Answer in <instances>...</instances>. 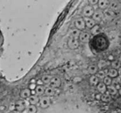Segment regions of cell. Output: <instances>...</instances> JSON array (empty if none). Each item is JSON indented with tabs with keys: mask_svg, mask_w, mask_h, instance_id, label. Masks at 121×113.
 Returning <instances> with one entry per match:
<instances>
[{
	"mask_svg": "<svg viewBox=\"0 0 121 113\" xmlns=\"http://www.w3.org/2000/svg\"><path fill=\"white\" fill-rule=\"evenodd\" d=\"M111 99H112L111 95H110L107 92H105V93L102 94L101 97H100V99L105 103H108V102L111 101Z\"/></svg>",
	"mask_w": 121,
	"mask_h": 113,
	"instance_id": "cell-21",
	"label": "cell"
},
{
	"mask_svg": "<svg viewBox=\"0 0 121 113\" xmlns=\"http://www.w3.org/2000/svg\"><path fill=\"white\" fill-rule=\"evenodd\" d=\"M103 81H104L103 82H104V84H105L106 86H110V85H112V79L111 78H110V77H109L108 76H106V77L103 79Z\"/></svg>",
	"mask_w": 121,
	"mask_h": 113,
	"instance_id": "cell-29",
	"label": "cell"
},
{
	"mask_svg": "<svg viewBox=\"0 0 121 113\" xmlns=\"http://www.w3.org/2000/svg\"><path fill=\"white\" fill-rule=\"evenodd\" d=\"M108 76L111 78H117L118 76V70L113 68L109 69H108Z\"/></svg>",
	"mask_w": 121,
	"mask_h": 113,
	"instance_id": "cell-18",
	"label": "cell"
},
{
	"mask_svg": "<svg viewBox=\"0 0 121 113\" xmlns=\"http://www.w3.org/2000/svg\"><path fill=\"white\" fill-rule=\"evenodd\" d=\"M100 27L98 24H96L94 27L90 29V32L92 35L96 36L100 33Z\"/></svg>",
	"mask_w": 121,
	"mask_h": 113,
	"instance_id": "cell-20",
	"label": "cell"
},
{
	"mask_svg": "<svg viewBox=\"0 0 121 113\" xmlns=\"http://www.w3.org/2000/svg\"><path fill=\"white\" fill-rule=\"evenodd\" d=\"M80 31L77 28H74V29H73L72 31H71V36H72V37L76 39H79V36H80Z\"/></svg>",
	"mask_w": 121,
	"mask_h": 113,
	"instance_id": "cell-27",
	"label": "cell"
},
{
	"mask_svg": "<svg viewBox=\"0 0 121 113\" xmlns=\"http://www.w3.org/2000/svg\"><path fill=\"white\" fill-rule=\"evenodd\" d=\"M99 79L96 75H92L90 77L89 82L92 85H94V86L96 85L97 86V85L99 84Z\"/></svg>",
	"mask_w": 121,
	"mask_h": 113,
	"instance_id": "cell-22",
	"label": "cell"
},
{
	"mask_svg": "<svg viewBox=\"0 0 121 113\" xmlns=\"http://www.w3.org/2000/svg\"><path fill=\"white\" fill-rule=\"evenodd\" d=\"M104 17H105L107 18H111L113 17L114 13H113V11L110 9L109 8H107V9H105L104 12Z\"/></svg>",
	"mask_w": 121,
	"mask_h": 113,
	"instance_id": "cell-23",
	"label": "cell"
},
{
	"mask_svg": "<svg viewBox=\"0 0 121 113\" xmlns=\"http://www.w3.org/2000/svg\"><path fill=\"white\" fill-rule=\"evenodd\" d=\"M44 94L46 95L47 97H52L56 94V89L48 86V87L45 88Z\"/></svg>",
	"mask_w": 121,
	"mask_h": 113,
	"instance_id": "cell-16",
	"label": "cell"
},
{
	"mask_svg": "<svg viewBox=\"0 0 121 113\" xmlns=\"http://www.w3.org/2000/svg\"><path fill=\"white\" fill-rule=\"evenodd\" d=\"M118 93L121 96V86L120 87V88L119 89V90H118Z\"/></svg>",
	"mask_w": 121,
	"mask_h": 113,
	"instance_id": "cell-33",
	"label": "cell"
},
{
	"mask_svg": "<svg viewBox=\"0 0 121 113\" xmlns=\"http://www.w3.org/2000/svg\"><path fill=\"white\" fill-rule=\"evenodd\" d=\"M39 104H40V107L43 108H46L50 106L51 104L50 98L47 96L42 97L40 98L39 100Z\"/></svg>",
	"mask_w": 121,
	"mask_h": 113,
	"instance_id": "cell-2",
	"label": "cell"
},
{
	"mask_svg": "<svg viewBox=\"0 0 121 113\" xmlns=\"http://www.w3.org/2000/svg\"><path fill=\"white\" fill-rule=\"evenodd\" d=\"M52 78V77L50 75H44L41 77V81L44 84H49L50 82L51 79Z\"/></svg>",
	"mask_w": 121,
	"mask_h": 113,
	"instance_id": "cell-24",
	"label": "cell"
},
{
	"mask_svg": "<svg viewBox=\"0 0 121 113\" xmlns=\"http://www.w3.org/2000/svg\"><path fill=\"white\" fill-rule=\"evenodd\" d=\"M39 100H40V98L36 95H31L28 98L30 104L31 105H35L38 103H39Z\"/></svg>",
	"mask_w": 121,
	"mask_h": 113,
	"instance_id": "cell-13",
	"label": "cell"
},
{
	"mask_svg": "<svg viewBox=\"0 0 121 113\" xmlns=\"http://www.w3.org/2000/svg\"><path fill=\"white\" fill-rule=\"evenodd\" d=\"M104 18V13L100 11H95L94 14H93V16H92V18L96 22H99V21H102V19Z\"/></svg>",
	"mask_w": 121,
	"mask_h": 113,
	"instance_id": "cell-9",
	"label": "cell"
},
{
	"mask_svg": "<svg viewBox=\"0 0 121 113\" xmlns=\"http://www.w3.org/2000/svg\"><path fill=\"white\" fill-rule=\"evenodd\" d=\"M74 25L77 29L80 31L83 30L86 28V25H85V22L83 18H77L74 21Z\"/></svg>",
	"mask_w": 121,
	"mask_h": 113,
	"instance_id": "cell-5",
	"label": "cell"
},
{
	"mask_svg": "<svg viewBox=\"0 0 121 113\" xmlns=\"http://www.w3.org/2000/svg\"><path fill=\"white\" fill-rule=\"evenodd\" d=\"M15 110L19 112H22L26 109V103L22 99L18 100L15 104Z\"/></svg>",
	"mask_w": 121,
	"mask_h": 113,
	"instance_id": "cell-7",
	"label": "cell"
},
{
	"mask_svg": "<svg viewBox=\"0 0 121 113\" xmlns=\"http://www.w3.org/2000/svg\"><path fill=\"white\" fill-rule=\"evenodd\" d=\"M111 65L112 66V68L118 70L121 67V63L118 60H115L111 62Z\"/></svg>",
	"mask_w": 121,
	"mask_h": 113,
	"instance_id": "cell-25",
	"label": "cell"
},
{
	"mask_svg": "<svg viewBox=\"0 0 121 113\" xmlns=\"http://www.w3.org/2000/svg\"><path fill=\"white\" fill-rule=\"evenodd\" d=\"M119 61H120V62H121V54H120V56H119Z\"/></svg>",
	"mask_w": 121,
	"mask_h": 113,
	"instance_id": "cell-34",
	"label": "cell"
},
{
	"mask_svg": "<svg viewBox=\"0 0 121 113\" xmlns=\"http://www.w3.org/2000/svg\"><path fill=\"white\" fill-rule=\"evenodd\" d=\"M61 84V79L57 77H52V78L51 79L50 82L49 83L50 86L54 89L58 88L60 86Z\"/></svg>",
	"mask_w": 121,
	"mask_h": 113,
	"instance_id": "cell-3",
	"label": "cell"
},
{
	"mask_svg": "<svg viewBox=\"0 0 121 113\" xmlns=\"http://www.w3.org/2000/svg\"><path fill=\"white\" fill-rule=\"evenodd\" d=\"M119 8V4L118 2H115V1H111L109 2V8L111 9L112 11L117 10Z\"/></svg>",
	"mask_w": 121,
	"mask_h": 113,
	"instance_id": "cell-26",
	"label": "cell"
},
{
	"mask_svg": "<svg viewBox=\"0 0 121 113\" xmlns=\"http://www.w3.org/2000/svg\"><path fill=\"white\" fill-rule=\"evenodd\" d=\"M89 2L92 5H95L98 4V0H91V1H89Z\"/></svg>",
	"mask_w": 121,
	"mask_h": 113,
	"instance_id": "cell-31",
	"label": "cell"
},
{
	"mask_svg": "<svg viewBox=\"0 0 121 113\" xmlns=\"http://www.w3.org/2000/svg\"><path fill=\"white\" fill-rule=\"evenodd\" d=\"M107 91L108 93L110 95H115L118 92V91L113 86V85H110V86H107Z\"/></svg>",
	"mask_w": 121,
	"mask_h": 113,
	"instance_id": "cell-19",
	"label": "cell"
},
{
	"mask_svg": "<svg viewBox=\"0 0 121 113\" xmlns=\"http://www.w3.org/2000/svg\"><path fill=\"white\" fill-rule=\"evenodd\" d=\"M67 45H68L69 47L71 49H76L79 47V43L78 39H76L71 37L69 40H68Z\"/></svg>",
	"mask_w": 121,
	"mask_h": 113,
	"instance_id": "cell-6",
	"label": "cell"
},
{
	"mask_svg": "<svg viewBox=\"0 0 121 113\" xmlns=\"http://www.w3.org/2000/svg\"><path fill=\"white\" fill-rule=\"evenodd\" d=\"M108 69H100L96 73V77L99 79H104L106 76H108Z\"/></svg>",
	"mask_w": 121,
	"mask_h": 113,
	"instance_id": "cell-12",
	"label": "cell"
},
{
	"mask_svg": "<svg viewBox=\"0 0 121 113\" xmlns=\"http://www.w3.org/2000/svg\"><path fill=\"white\" fill-rule=\"evenodd\" d=\"M84 20H85L86 27L89 28V29L92 28V27H94L96 24V21L92 18L85 17L84 18Z\"/></svg>",
	"mask_w": 121,
	"mask_h": 113,
	"instance_id": "cell-8",
	"label": "cell"
},
{
	"mask_svg": "<svg viewBox=\"0 0 121 113\" xmlns=\"http://www.w3.org/2000/svg\"><path fill=\"white\" fill-rule=\"evenodd\" d=\"M118 76H119V78H121V67L118 69Z\"/></svg>",
	"mask_w": 121,
	"mask_h": 113,
	"instance_id": "cell-32",
	"label": "cell"
},
{
	"mask_svg": "<svg viewBox=\"0 0 121 113\" xmlns=\"http://www.w3.org/2000/svg\"><path fill=\"white\" fill-rule=\"evenodd\" d=\"M91 38V33H89V32H86V31H82V32H80V36H79V40L81 42L85 43H88L90 41Z\"/></svg>",
	"mask_w": 121,
	"mask_h": 113,
	"instance_id": "cell-1",
	"label": "cell"
},
{
	"mask_svg": "<svg viewBox=\"0 0 121 113\" xmlns=\"http://www.w3.org/2000/svg\"><path fill=\"white\" fill-rule=\"evenodd\" d=\"M108 65V62L106 61L105 60H99V63H98V69H102L103 68L105 67L106 66H107Z\"/></svg>",
	"mask_w": 121,
	"mask_h": 113,
	"instance_id": "cell-30",
	"label": "cell"
},
{
	"mask_svg": "<svg viewBox=\"0 0 121 113\" xmlns=\"http://www.w3.org/2000/svg\"><path fill=\"white\" fill-rule=\"evenodd\" d=\"M98 7L102 9H106L108 8L109 5V1L107 0H99L98 1Z\"/></svg>",
	"mask_w": 121,
	"mask_h": 113,
	"instance_id": "cell-11",
	"label": "cell"
},
{
	"mask_svg": "<svg viewBox=\"0 0 121 113\" xmlns=\"http://www.w3.org/2000/svg\"><path fill=\"white\" fill-rule=\"evenodd\" d=\"M95 13V9L92 5H87L84 7L83 14L85 17H91L93 16Z\"/></svg>",
	"mask_w": 121,
	"mask_h": 113,
	"instance_id": "cell-4",
	"label": "cell"
},
{
	"mask_svg": "<svg viewBox=\"0 0 121 113\" xmlns=\"http://www.w3.org/2000/svg\"><path fill=\"white\" fill-rule=\"evenodd\" d=\"M37 111V108L35 105L30 104L27 107V113H36Z\"/></svg>",
	"mask_w": 121,
	"mask_h": 113,
	"instance_id": "cell-28",
	"label": "cell"
},
{
	"mask_svg": "<svg viewBox=\"0 0 121 113\" xmlns=\"http://www.w3.org/2000/svg\"><path fill=\"white\" fill-rule=\"evenodd\" d=\"M98 69H98V66L96 65H92L89 66L88 69H87V71H88V72L90 74L92 75H95L98 72Z\"/></svg>",
	"mask_w": 121,
	"mask_h": 113,
	"instance_id": "cell-17",
	"label": "cell"
},
{
	"mask_svg": "<svg viewBox=\"0 0 121 113\" xmlns=\"http://www.w3.org/2000/svg\"><path fill=\"white\" fill-rule=\"evenodd\" d=\"M35 92L36 94V95L40 96L44 94L45 88L42 85H37L35 88Z\"/></svg>",
	"mask_w": 121,
	"mask_h": 113,
	"instance_id": "cell-14",
	"label": "cell"
},
{
	"mask_svg": "<svg viewBox=\"0 0 121 113\" xmlns=\"http://www.w3.org/2000/svg\"><path fill=\"white\" fill-rule=\"evenodd\" d=\"M31 95V91L29 88H25L21 90L20 93V96L22 99H27L29 98Z\"/></svg>",
	"mask_w": 121,
	"mask_h": 113,
	"instance_id": "cell-10",
	"label": "cell"
},
{
	"mask_svg": "<svg viewBox=\"0 0 121 113\" xmlns=\"http://www.w3.org/2000/svg\"><path fill=\"white\" fill-rule=\"evenodd\" d=\"M97 90L99 93L103 94L107 91V86L104 84V82H99L97 85Z\"/></svg>",
	"mask_w": 121,
	"mask_h": 113,
	"instance_id": "cell-15",
	"label": "cell"
}]
</instances>
